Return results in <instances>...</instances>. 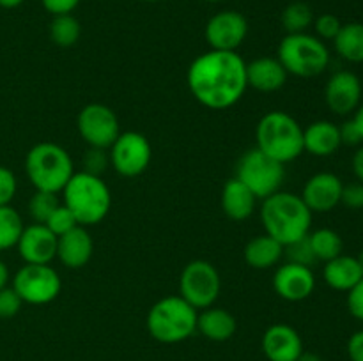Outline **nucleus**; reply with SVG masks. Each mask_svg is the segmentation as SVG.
<instances>
[{
  "label": "nucleus",
  "mask_w": 363,
  "mask_h": 361,
  "mask_svg": "<svg viewBox=\"0 0 363 361\" xmlns=\"http://www.w3.org/2000/svg\"><path fill=\"white\" fill-rule=\"evenodd\" d=\"M340 204L350 209H363V183L358 180V183L344 184Z\"/></svg>",
  "instance_id": "38"
},
{
  "label": "nucleus",
  "mask_w": 363,
  "mask_h": 361,
  "mask_svg": "<svg viewBox=\"0 0 363 361\" xmlns=\"http://www.w3.org/2000/svg\"><path fill=\"white\" fill-rule=\"evenodd\" d=\"M21 297L18 296L13 287H4L0 290V319H11L21 310Z\"/></svg>",
  "instance_id": "36"
},
{
  "label": "nucleus",
  "mask_w": 363,
  "mask_h": 361,
  "mask_svg": "<svg viewBox=\"0 0 363 361\" xmlns=\"http://www.w3.org/2000/svg\"><path fill=\"white\" fill-rule=\"evenodd\" d=\"M298 361H323V360L314 353H301V356L298 357Z\"/></svg>",
  "instance_id": "47"
},
{
  "label": "nucleus",
  "mask_w": 363,
  "mask_h": 361,
  "mask_svg": "<svg viewBox=\"0 0 363 361\" xmlns=\"http://www.w3.org/2000/svg\"><path fill=\"white\" fill-rule=\"evenodd\" d=\"M23 229L20 212L11 205H0V251L16 246Z\"/></svg>",
  "instance_id": "29"
},
{
  "label": "nucleus",
  "mask_w": 363,
  "mask_h": 361,
  "mask_svg": "<svg viewBox=\"0 0 363 361\" xmlns=\"http://www.w3.org/2000/svg\"><path fill=\"white\" fill-rule=\"evenodd\" d=\"M273 289L286 301H303L314 292L315 276L312 268L286 262L273 275Z\"/></svg>",
  "instance_id": "15"
},
{
  "label": "nucleus",
  "mask_w": 363,
  "mask_h": 361,
  "mask_svg": "<svg viewBox=\"0 0 363 361\" xmlns=\"http://www.w3.org/2000/svg\"><path fill=\"white\" fill-rule=\"evenodd\" d=\"M110 158L106 149L89 147V151L84 156V172L92 173V176H101L108 166Z\"/></svg>",
  "instance_id": "35"
},
{
  "label": "nucleus",
  "mask_w": 363,
  "mask_h": 361,
  "mask_svg": "<svg viewBox=\"0 0 363 361\" xmlns=\"http://www.w3.org/2000/svg\"><path fill=\"white\" fill-rule=\"evenodd\" d=\"M197 310L181 296H169L152 304L145 326L149 335L162 343H177L190 338L197 329Z\"/></svg>",
  "instance_id": "6"
},
{
  "label": "nucleus",
  "mask_w": 363,
  "mask_h": 361,
  "mask_svg": "<svg viewBox=\"0 0 363 361\" xmlns=\"http://www.w3.org/2000/svg\"><path fill=\"white\" fill-rule=\"evenodd\" d=\"M206 41L211 50L236 52L248 34V21L238 11H220L206 25Z\"/></svg>",
  "instance_id": "13"
},
{
  "label": "nucleus",
  "mask_w": 363,
  "mask_h": 361,
  "mask_svg": "<svg viewBox=\"0 0 363 361\" xmlns=\"http://www.w3.org/2000/svg\"><path fill=\"white\" fill-rule=\"evenodd\" d=\"M255 195L241 183L240 179L233 177L225 183L222 190V209L227 218L234 222H245L250 218L255 209Z\"/></svg>",
  "instance_id": "23"
},
{
  "label": "nucleus",
  "mask_w": 363,
  "mask_h": 361,
  "mask_svg": "<svg viewBox=\"0 0 363 361\" xmlns=\"http://www.w3.org/2000/svg\"><path fill=\"white\" fill-rule=\"evenodd\" d=\"M25 264H50L57 257V236L43 223L25 227L16 244Z\"/></svg>",
  "instance_id": "17"
},
{
  "label": "nucleus",
  "mask_w": 363,
  "mask_h": 361,
  "mask_svg": "<svg viewBox=\"0 0 363 361\" xmlns=\"http://www.w3.org/2000/svg\"><path fill=\"white\" fill-rule=\"evenodd\" d=\"M262 353L269 361H298L303 353L300 333L289 324L269 326L262 335Z\"/></svg>",
  "instance_id": "18"
},
{
  "label": "nucleus",
  "mask_w": 363,
  "mask_h": 361,
  "mask_svg": "<svg viewBox=\"0 0 363 361\" xmlns=\"http://www.w3.org/2000/svg\"><path fill=\"white\" fill-rule=\"evenodd\" d=\"M78 133L89 147L110 149L121 134L119 119L110 106L91 103L84 106L77 119Z\"/></svg>",
  "instance_id": "12"
},
{
  "label": "nucleus",
  "mask_w": 363,
  "mask_h": 361,
  "mask_svg": "<svg viewBox=\"0 0 363 361\" xmlns=\"http://www.w3.org/2000/svg\"><path fill=\"white\" fill-rule=\"evenodd\" d=\"M339 133H340V142L344 145H360L362 142V134L358 131L357 124H354L353 119L346 120L342 126H339Z\"/></svg>",
  "instance_id": "41"
},
{
  "label": "nucleus",
  "mask_w": 363,
  "mask_h": 361,
  "mask_svg": "<svg viewBox=\"0 0 363 361\" xmlns=\"http://www.w3.org/2000/svg\"><path fill=\"white\" fill-rule=\"evenodd\" d=\"M41 4L52 16H59V14L73 13L80 0H41Z\"/></svg>",
  "instance_id": "40"
},
{
  "label": "nucleus",
  "mask_w": 363,
  "mask_h": 361,
  "mask_svg": "<svg viewBox=\"0 0 363 361\" xmlns=\"http://www.w3.org/2000/svg\"><path fill=\"white\" fill-rule=\"evenodd\" d=\"M347 354L351 361H363V329L351 335L347 342Z\"/></svg>",
  "instance_id": "42"
},
{
  "label": "nucleus",
  "mask_w": 363,
  "mask_h": 361,
  "mask_svg": "<svg viewBox=\"0 0 363 361\" xmlns=\"http://www.w3.org/2000/svg\"><path fill=\"white\" fill-rule=\"evenodd\" d=\"M204 2H209V4H216V2H222V0H204Z\"/></svg>",
  "instance_id": "49"
},
{
  "label": "nucleus",
  "mask_w": 363,
  "mask_h": 361,
  "mask_svg": "<svg viewBox=\"0 0 363 361\" xmlns=\"http://www.w3.org/2000/svg\"><path fill=\"white\" fill-rule=\"evenodd\" d=\"M23 2L25 0H0V7H2V9H16V7H20Z\"/></svg>",
  "instance_id": "46"
},
{
  "label": "nucleus",
  "mask_w": 363,
  "mask_h": 361,
  "mask_svg": "<svg viewBox=\"0 0 363 361\" xmlns=\"http://www.w3.org/2000/svg\"><path fill=\"white\" fill-rule=\"evenodd\" d=\"M48 32L50 39L57 46L69 48V46H73L80 39L82 25L73 14H59V16H53V20L50 21Z\"/></svg>",
  "instance_id": "28"
},
{
  "label": "nucleus",
  "mask_w": 363,
  "mask_h": 361,
  "mask_svg": "<svg viewBox=\"0 0 363 361\" xmlns=\"http://www.w3.org/2000/svg\"><path fill=\"white\" fill-rule=\"evenodd\" d=\"M25 172L35 190L57 195L73 177V159L59 144L39 142L27 152Z\"/></svg>",
  "instance_id": "5"
},
{
  "label": "nucleus",
  "mask_w": 363,
  "mask_h": 361,
  "mask_svg": "<svg viewBox=\"0 0 363 361\" xmlns=\"http://www.w3.org/2000/svg\"><path fill=\"white\" fill-rule=\"evenodd\" d=\"M354 124H357L358 131H360L362 134V142H363V105H360L357 108V112H354V117H353Z\"/></svg>",
  "instance_id": "45"
},
{
  "label": "nucleus",
  "mask_w": 363,
  "mask_h": 361,
  "mask_svg": "<svg viewBox=\"0 0 363 361\" xmlns=\"http://www.w3.org/2000/svg\"><path fill=\"white\" fill-rule=\"evenodd\" d=\"M45 225L48 227V229L52 230L57 237H59V236H62V234L73 230L74 227H78V222H77V218H74L73 212H71L66 205L60 204L59 207H57L55 211L50 214V218L46 219Z\"/></svg>",
  "instance_id": "33"
},
{
  "label": "nucleus",
  "mask_w": 363,
  "mask_h": 361,
  "mask_svg": "<svg viewBox=\"0 0 363 361\" xmlns=\"http://www.w3.org/2000/svg\"><path fill=\"white\" fill-rule=\"evenodd\" d=\"M110 163L123 177H137L147 170L152 149L147 138L138 131H124L110 147Z\"/></svg>",
  "instance_id": "11"
},
{
  "label": "nucleus",
  "mask_w": 363,
  "mask_h": 361,
  "mask_svg": "<svg viewBox=\"0 0 363 361\" xmlns=\"http://www.w3.org/2000/svg\"><path fill=\"white\" fill-rule=\"evenodd\" d=\"M144 2H158V0H144Z\"/></svg>",
  "instance_id": "50"
},
{
  "label": "nucleus",
  "mask_w": 363,
  "mask_h": 361,
  "mask_svg": "<svg viewBox=\"0 0 363 361\" xmlns=\"http://www.w3.org/2000/svg\"><path fill=\"white\" fill-rule=\"evenodd\" d=\"M342 145L339 126L332 120H315L303 130V151L318 158H328L335 154Z\"/></svg>",
  "instance_id": "21"
},
{
  "label": "nucleus",
  "mask_w": 363,
  "mask_h": 361,
  "mask_svg": "<svg viewBox=\"0 0 363 361\" xmlns=\"http://www.w3.org/2000/svg\"><path fill=\"white\" fill-rule=\"evenodd\" d=\"M222 290V280L208 260H191L184 265L179 278V296L195 310L213 306Z\"/></svg>",
  "instance_id": "9"
},
{
  "label": "nucleus",
  "mask_w": 363,
  "mask_h": 361,
  "mask_svg": "<svg viewBox=\"0 0 363 361\" xmlns=\"http://www.w3.org/2000/svg\"><path fill=\"white\" fill-rule=\"evenodd\" d=\"M325 101L337 115L357 112L362 101V81L351 71H337L330 76L325 87Z\"/></svg>",
  "instance_id": "14"
},
{
  "label": "nucleus",
  "mask_w": 363,
  "mask_h": 361,
  "mask_svg": "<svg viewBox=\"0 0 363 361\" xmlns=\"http://www.w3.org/2000/svg\"><path fill=\"white\" fill-rule=\"evenodd\" d=\"M347 310L358 321H363V278L347 292Z\"/></svg>",
  "instance_id": "39"
},
{
  "label": "nucleus",
  "mask_w": 363,
  "mask_h": 361,
  "mask_svg": "<svg viewBox=\"0 0 363 361\" xmlns=\"http://www.w3.org/2000/svg\"><path fill=\"white\" fill-rule=\"evenodd\" d=\"M323 278L326 285L340 292H350L354 285L363 278V273L357 257L351 255H339L332 260L325 262Z\"/></svg>",
  "instance_id": "22"
},
{
  "label": "nucleus",
  "mask_w": 363,
  "mask_h": 361,
  "mask_svg": "<svg viewBox=\"0 0 363 361\" xmlns=\"http://www.w3.org/2000/svg\"><path fill=\"white\" fill-rule=\"evenodd\" d=\"M277 59L286 67L287 74L300 78H312L321 74L330 64V52L325 41L318 35L287 34L280 41L277 50Z\"/></svg>",
  "instance_id": "7"
},
{
  "label": "nucleus",
  "mask_w": 363,
  "mask_h": 361,
  "mask_svg": "<svg viewBox=\"0 0 363 361\" xmlns=\"http://www.w3.org/2000/svg\"><path fill=\"white\" fill-rule=\"evenodd\" d=\"M333 46L335 52L347 62H363V23L351 21L342 25L337 38L333 39Z\"/></svg>",
  "instance_id": "26"
},
{
  "label": "nucleus",
  "mask_w": 363,
  "mask_h": 361,
  "mask_svg": "<svg viewBox=\"0 0 363 361\" xmlns=\"http://www.w3.org/2000/svg\"><path fill=\"white\" fill-rule=\"evenodd\" d=\"M62 195L64 205L73 212L82 227L98 225L106 218L112 205V195L105 180L87 172L73 173Z\"/></svg>",
  "instance_id": "4"
},
{
  "label": "nucleus",
  "mask_w": 363,
  "mask_h": 361,
  "mask_svg": "<svg viewBox=\"0 0 363 361\" xmlns=\"http://www.w3.org/2000/svg\"><path fill=\"white\" fill-rule=\"evenodd\" d=\"M236 179H240L257 200H264L280 191V186L286 179V168L282 163L254 147L238 159Z\"/></svg>",
  "instance_id": "8"
},
{
  "label": "nucleus",
  "mask_w": 363,
  "mask_h": 361,
  "mask_svg": "<svg viewBox=\"0 0 363 361\" xmlns=\"http://www.w3.org/2000/svg\"><path fill=\"white\" fill-rule=\"evenodd\" d=\"M94 253V243L91 234L82 225L57 237V258L69 269H80L87 265Z\"/></svg>",
  "instance_id": "19"
},
{
  "label": "nucleus",
  "mask_w": 363,
  "mask_h": 361,
  "mask_svg": "<svg viewBox=\"0 0 363 361\" xmlns=\"http://www.w3.org/2000/svg\"><path fill=\"white\" fill-rule=\"evenodd\" d=\"M60 205L59 198L55 193H48V191H38L32 195L28 200V214L34 219V223H43L45 225L46 219L50 218L53 211Z\"/></svg>",
  "instance_id": "31"
},
{
  "label": "nucleus",
  "mask_w": 363,
  "mask_h": 361,
  "mask_svg": "<svg viewBox=\"0 0 363 361\" xmlns=\"http://www.w3.org/2000/svg\"><path fill=\"white\" fill-rule=\"evenodd\" d=\"M191 96L209 110H227L247 91V62L238 52H209L199 55L188 67Z\"/></svg>",
  "instance_id": "1"
},
{
  "label": "nucleus",
  "mask_w": 363,
  "mask_h": 361,
  "mask_svg": "<svg viewBox=\"0 0 363 361\" xmlns=\"http://www.w3.org/2000/svg\"><path fill=\"white\" fill-rule=\"evenodd\" d=\"M18 190V180L13 170L0 165V205H9Z\"/></svg>",
  "instance_id": "37"
},
{
  "label": "nucleus",
  "mask_w": 363,
  "mask_h": 361,
  "mask_svg": "<svg viewBox=\"0 0 363 361\" xmlns=\"http://www.w3.org/2000/svg\"><path fill=\"white\" fill-rule=\"evenodd\" d=\"M344 183L332 172H319L305 183L300 197L312 212H330L340 204Z\"/></svg>",
  "instance_id": "16"
},
{
  "label": "nucleus",
  "mask_w": 363,
  "mask_h": 361,
  "mask_svg": "<svg viewBox=\"0 0 363 361\" xmlns=\"http://www.w3.org/2000/svg\"><path fill=\"white\" fill-rule=\"evenodd\" d=\"M9 268L6 265V262L0 260V290L4 289V287H7V283H9Z\"/></svg>",
  "instance_id": "44"
},
{
  "label": "nucleus",
  "mask_w": 363,
  "mask_h": 361,
  "mask_svg": "<svg viewBox=\"0 0 363 361\" xmlns=\"http://www.w3.org/2000/svg\"><path fill=\"white\" fill-rule=\"evenodd\" d=\"M13 287L23 303L48 304L60 294L62 282L50 264H25L13 276Z\"/></svg>",
  "instance_id": "10"
},
{
  "label": "nucleus",
  "mask_w": 363,
  "mask_h": 361,
  "mask_svg": "<svg viewBox=\"0 0 363 361\" xmlns=\"http://www.w3.org/2000/svg\"><path fill=\"white\" fill-rule=\"evenodd\" d=\"M312 25L315 28V35L321 41H333L337 38V34H339L340 27H342L339 18L332 13H325L321 16L314 18V23Z\"/></svg>",
  "instance_id": "34"
},
{
  "label": "nucleus",
  "mask_w": 363,
  "mask_h": 361,
  "mask_svg": "<svg viewBox=\"0 0 363 361\" xmlns=\"http://www.w3.org/2000/svg\"><path fill=\"white\" fill-rule=\"evenodd\" d=\"M287 81L286 67L279 59L261 57L247 64V84L248 87L259 92H275L282 88Z\"/></svg>",
  "instance_id": "20"
},
{
  "label": "nucleus",
  "mask_w": 363,
  "mask_h": 361,
  "mask_svg": "<svg viewBox=\"0 0 363 361\" xmlns=\"http://www.w3.org/2000/svg\"><path fill=\"white\" fill-rule=\"evenodd\" d=\"M282 27L287 34H301L314 23V13L312 7L305 2H293L282 11Z\"/></svg>",
  "instance_id": "30"
},
{
  "label": "nucleus",
  "mask_w": 363,
  "mask_h": 361,
  "mask_svg": "<svg viewBox=\"0 0 363 361\" xmlns=\"http://www.w3.org/2000/svg\"><path fill=\"white\" fill-rule=\"evenodd\" d=\"M261 223L266 234L282 246L308 236L312 225V211L300 195L277 191L264 198L261 205Z\"/></svg>",
  "instance_id": "2"
},
{
  "label": "nucleus",
  "mask_w": 363,
  "mask_h": 361,
  "mask_svg": "<svg viewBox=\"0 0 363 361\" xmlns=\"http://www.w3.org/2000/svg\"><path fill=\"white\" fill-rule=\"evenodd\" d=\"M284 255L287 257V262H294V264L307 265V268H312V265L318 262L314 251H312L311 243H308V236H305L303 239L294 241V243L284 246Z\"/></svg>",
  "instance_id": "32"
},
{
  "label": "nucleus",
  "mask_w": 363,
  "mask_h": 361,
  "mask_svg": "<svg viewBox=\"0 0 363 361\" xmlns=\"http://www.w3.org/2000/svg\"><path fill=\"white\" fill-rule=\"evenodd\" d=\"M308 243H311L318 262L332 260V258L342 255L344 250L342 237L332 229H318L314 232H308Z\"/></svg>",
  "instance_id": "27"
},
{
  "label": "nucleus",
  "mask_w": 363,
  "mask_h": 361,
  "mask_svg": "<svg viewBox=\"0 0 363 361\" xmlns=\"http://www.w3.org/2000/svg\"><path fill=\"white\" fill-rule=\"evenodd\" d=\"M243 255L252 269H269L284 257V246L268 234H261L248 241Z\"/></svg>",
  "instance_id": "25"
},
{
  "label": "nucleus",
  "mask_w": 363,
  "mask_h": 361,
  "mask_svg": "<svg viewBox=\"0 0 363 361\" xmlns=\"http://www.w3.org/2000/svg\"><path fill=\"white\" fill-rule=\"evenodd\" d=\"M257 149L279 163L294 161L303 154V127L293 115L273 110L261 117L255 130Z\"/></svg>",
  "instance_id": "3"
},
{
  "label": "nucleus",
  "mask_w": 363,
  "mask_h": 361,
  "mask_svg": "<svg viewBox=\"0 0 363 361\" xmlns=\"http://www.w3.org/2000/svg\"><path fill=\"white\" fill-rule=\"evenodd\" d=\"M236 328L238 322L234 315L223 308L209 306L197 315V329L213 342H225L233 338Z\"/></svg>",
  "instance_id": "24"
},
{
  "label": "nucleus",
  "mask_w": 363,
  "mask_h": 361,
  "mask_svg": "<svg viewBox=\"0 0 363 361\" xmlns=\"http://www.w3.org/2000/svg\"><path fill=\"white\" fill-rule=\"evenodd\" d=\"M353 172L357 179L363 183V144L358 147V151L353 156Z\"/></svg>",
  "instance_id": "43"
},
{
  "label": "nucleus",
  "mask_w": 363,
  "mask_h": 361,
  "mask_svg": "<svg viewBox=\"0 0 363 361\" xmlns=\"http://www.w3.org/2000/svg\"><path fill=\"white\" fill-rule=\"evenodd\" d=\"M358 264H360V268H362V273H363V250H362V253L358 255Z\"/></svg>",
  "instance_id": "48"
}]
</instances>
